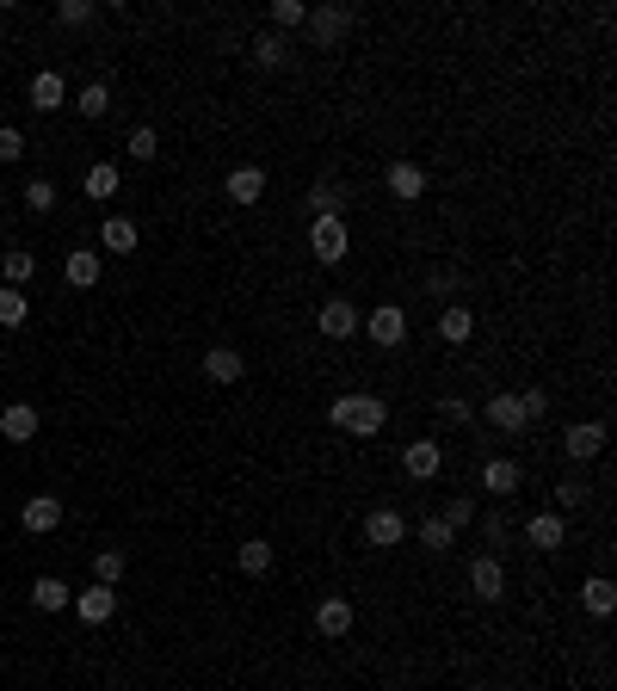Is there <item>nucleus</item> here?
<instances>
[{"instance_id": "obj_1", "label": "nucleus", "mask_w": 617, "mask_h": 691, "mask_svg": "<svg viewBox=\"0 0 617 691\" xmlns=\"http://www.w3.org/2000/svg\"><path fill=\"white\" fill-rule=\"evenodd\" d=\"M543 408H550L543 389H506V395H488V402H482V420L494 432H525L531 420H543Z\"/></svg>"}, {"instance_id": "obj_2", "label": "nucleus", "mask_w": 617, "mask_h": 691, "mask_svg": "<svg viewBox=\"0 0 617 691\" xmlns=\"http://www.w3.org/2000/svg\"><path fill=\"white\" fill-rule=\"evenodd\" d=\"M328 420L346 432V439H377V432L389 426V402L383 395H334Z\"/></svg>"}, {"instance_id": "obj_3", "label": "nucleus", "mask_w": 617, "mask_h": 691, "mask_svg": "<svg viewBox=\"0 0 617 691\" xmlns=\"http://www.w3.org/2000/svg\"><path fill=\"white\" fill-rule=\"evenodd\" d=\"M309 253L321 266H340L346 253H352V235H346V216H315V229H309Z\"/></svg>"}, {"instance_id": "obj_4", "label": "nucleus", "mask_w": 617, "mask_h": 691, "mask_svg": "<svg viewBox=\"0 0 617 691\" xmlns=\"http://www.w3.org/2000/svg\"><path fill=\"white\" fill-rule=\"evenodd\" d=\"M358 327L371 334V346H402V340H408V315L395 309V303H377V309H371L365 321H358Z\"/></svg>"}, {"instance_id": "obj_5", "label": "nucleus", "mask_w": 617, "mask_h": 691, "mask_svg": "<svg viewBox=\"0 0 617 691\" xmlns=\"http://www.w3.org/2000/svg\"><path fill=\"white\" fill-rule=\"evenodd\" d=\"M599 451H605V426H599V420H574V426L562 432V457H568V463H593Z\"/></svg>"}, {"instance_id": "obj_6", "label": "nucleus", "mask_w": 617, "mask_h": 691, "mask_svg": "<svg viewBox=\"0 0 617 691\" xmlns=\"http://www.w3.org/2000/svg\"><path fill=\"white\" fill-rule=\"evenodd\" d=\"M525 543H531L537 556H556L562 543H568V519L562 513H531L525 519Z\"/></svg>"}, {"instance_id": "obj_7", "label": "nucleus", "mask_w": 617, "mask_h": 691, "mask_svg": "<svg viewBox=\"0 0 617 691\" xmlns=\"http://www.w3.org/2000/svg\"><path fill=\"white\" fill-rule=\"evenodd\" d=\"M352 19H358L352 7H309V19H303V25L315 31V44H328V50H334V44L346 38V31H352Z\"/></svg>"}, {"instance_id": "obj_8", "label": "nucleus", "mask_w": 617, "mask_h": 691, "mask_svg": "<svg viewBox=\"0 0 617 691\" xmlns=\"http://www.w3.org/2000/svg\"><path fill=\"white\" fill-rule=\"evenodd\" d=\"M19 525H25L31 537H50V531L62 525V500H56V494H31V500L19 506Z\"/></svg>"}, {"instance_id": "obj_9", "label": "nucleus", "mask_w": 617, "mask_h": 691, "mask_svg": "<svg viewBox=\"0 0 617 691\" xmlns=\"http://www.w3.org/2000/svg\"><path fill=\"white\" fill-rule=\"evenodd\" d=\"M75 617H81V624H112V617H118V587H99V580H93L87 593H75Z\"/></svg>"}, {"instance_id": "obj_10", "label": "nucleus", "mask_w": 617, "mask_h": 691, "mask_svg": "<svg viewBox=\"0 0 617 691\" xmlns=\"http://www.w3.org/2000/svg\"><path fill=\"white\" fill-rule=\"evenodd\" d=\"M469 587H476L482 605L506 599V568H500V556H476V562H469Z\"/></svg>"}, {"instance_id": "obj_11", "label": "nucleus", "mask_w": 617, "mask_h": 691, "mask_svg": "<svg viewBox=\"0 0 617 691\" xmlns=\"http://www.w3.org/2000/svg\"><path fill=\"white\" fill-rule=\"evenodd\" d=\"M519 488H525V469H519L513 457H494V463H482V494L506 500V494H519Z\"/></svg>"}, {"instance_id": "obj_12", "label": "nucleus", "mask_w": 617, "mask_h": 691, "mask_svg": "<svg viewBox=\"0 0 617 691\" xmlns=\"http://www.w3.org/2000/svg\"><path fill=\"white\" fill-rule=\"evenodd\" d=\"M402 537H408V519L395 513V506H377V513L365 519V543H377V550H395Z\"/></svg>"}, {"instance_id": "obj_13", "label": "nucleus", "mask_w": 617, "mask_h": 691, "mask_svg": "<svg viewBox=\"0 0 617 691\" xmlns=\"http://www.w3.org/2000/svg\"><path fill=\"white\" fill-rule=\"evenodd\" d=\"M223 192H229L241 210H247V204H260V198H266V167H229Z\"/></svg>"}, {"instance_id": "obj_14", "label": "nucleus", "mask_w": 617, "mask_h": 691, "mask_svg": "<svg viewBox=\"0 0 617 691\" xmlns=\"http://www.w3.org/2000/svg\"><path fill=\"white\" fill-rule=\"evenodd\" d=\"M389 198H395V204L426 198V167H420V161H395V167H389Z\"/></svg>"}, {"instance_id": "obj_15", "label": "nucleus", "mask_w": 617, "mask_h": 691, "mask_svg": "<svg viewBox=\"0 0 617 691\" xmlns=\"http://www.w3.org/2000/svg\"><path fill=\"white\" fill-rule=\"evenodd\" d=\"M315 327H321V334H328V340H352V334H358V309H352L346 297H334V303H321Z\"/></svg>"}, {"instance_id": "obj_16", "label": "nucleus", "mask_w": 617, "mask_h": 691, "mask_svg": "<svg viewBox=\"0 0 617 691\" xmlns=\"http://www.w3.org/2000/svg\"><path fill=\"white\" fill-rule=\"evenodd\" d=\"M402 469H408L414 482H432V476H439V469H445V451L432 445V439H414V445L402 451Z\"/></svg>"}, {"instance_id": "obj_17", "label": "nucleus", "mask_w": 617, "mask_h": 691, "mask_svg": "<svg viewBox=\"0 0 617 691\" xmlns=\"http://www.w3.org/2000/svg\"><path fill=\"white\" fill-rule=\"evenodd\" d=\"M241 371H247L241 346H210V352H204V377H210V383H241Z\"/></svg>"}, {"instance_id": "obj_18", "label": "nucleus", "mask_w": 617, "mask_h": 691, "mask_svg": "<svg viewBox=\"0 0 617 691\" xmlns=\"http://www.w3.org/2000/svg\"><path fill=\"white\" fill-rule=\"evenodd\" d=\"M315 630H321V636H328V642H340V636H352V605H346L340 593H334V599H321V605H315Z\"/></svg>"}, {"instance_id": "obj_19", "label": "nucleus", "mask_w": 617, "mask_h": 691, "mask_svg": "<svg viewBox=\"0 0 617 691\" xmlns=\"http://www.w3.org/2000/svg\"><path fill=\"white\" fill-rule=\"evenodd\" d=\"M0 439H13V445L38 439V408H31V402H13L7 414H0Z\"/></svg>"}, {"instance_id": "obj_20", "label": "nucleus", "mask_w": 617, "mask_h": 691, "mask_svg": "<svg viewBox=\"0 0 617 691\" xmlns=\"http://www.w3.org/2000/svg\"><path fill=\"white\" fill-rule=\"evenodd\" d=\"M31 605H38V611H68V605H75V587L56 580V574H44V580H31Z\"/></svg>"}, {"instance_id": "obj_21", "label": "nucleus", "mask_w": 617, "mask_h": 691, "mask_svg": "<svg viewBox=\"0 0 617 691\" xmlns=\"http://www.w3.org/2000/svg\"><path fill=\"white\" fill-rule=\"evenodd\" d=\"M31 105H38V112H56V105H68V87H62L56 68H38V75H31Z\"/></svg>"}, {"instance_id": "obj_22", "label": "nucleus", "mask_w": 617, "mask_h": 691, "mask_svg": "<svg viewBox=\"0 0 617 691\" xmlns=\"http://www.w3.org/2000/svg\"><path fill=\"white\" fill-rule=\"evenodd\" d=\"M62 272H68V284H75V290H93V284H99V253H93V247H75V253L62 260Z\"/></svg>"}, {"instance_id": "obj_23", "label": "nucleus", "mask_w": 617, "mask_h": 691, "mask_svg": "<svg viewBox=\"0 0 617 691\" xmlns=\"http://www.w3.org/2000/svg\"><path fill=\"white\" fill-rule=\"evenodd\" d=\"M580 605H587L593 617H611V611H617V587H611V580H605V574H593V580H580Z\"/></svg>"}, {"instance_id": "obj_24", "label": "nucleus", "mask_w": 617, "mask_h": 691, "mask_svg": "<svg viewBox=\"0 0 617 691\" xmlns=\"http://www.w3.org/2000/svg\"><path fill=\"white\" fill-rule=\"evenodd\" d=\"M99 247H105V253H136V223H130V216H105Z\"/></svg>"}, {"instance_id": "obj_25", "label": "nucleus", "mask_w": 617, "mask_h": 691, "mask_svg": "<svg viewBox=\"0 0 617 691\" xmlns=\"http://www.w3.org/2000/svg\"><path fill=\"white\" fill-rule=\"evenodd\" d=\"M469 334H476V315H469L463 303H451V309L439 315V340H445V346H463Z\"/></svg>"}, {"instance_id": "obj_26", "label": "nucleus", "mask_w": 617, "mask_h": 691, "mask_svg": "<svg viewBox=\"0 0 617 691\" xmlns=\"http://www.w3.org/2000/svg\"><path fill=\"white\" fill-rule=\"evenodd\" d=\"M235 568H241V574H253V580H260V574L272 568V543H266V537H247V543H241V550H235Z\"/></svg>"}, {"instance_id": "obj_27", "label": "nucleus", "mask_w": 617, "mask_h": 691, "mask_svg": "<svg viewBox=\"0 0 617 691\" xmlns=\"http://www.w3.org/2000/svg\"><path fill=\"white\" fill-rule=\"evenodd\" d=\"M68 105H75V112L81 118H105V112H112V87H105V81H87L75 99H68Z\"/></svg>"}, {"instance_id": "obj_28", "label": "nucleus", "mask_w": 617, "mask_h": 691, "mask_svg": "<svg viewBox=\"0 0 617 691\" xmlns=\"http://www.w3.org/2000/svg\"><path fill=\"white\" fill-rule=\"evenodd\" d=\"M253 62H260V68H284V62H290V38L260 31V38H253Z\"/></svg>"}, {"instance_id": "obj_29", "label": "nucleus", "mask_w": 617, "mask_h": 691, "mask_svg": "<svg viewBox=\"0 0 617 691\" xmlns=\"http://www.w3.org/2000/svg\"><path fill=\"white\" fill-rule=\"evenodd\" d=\"M309 19V7H303V0H272V13H266V25L278 31V38H284V31H297Z\"/></svg>"}, {"instance_id": "obj_30", "label": "nucleus", "mask_w": 617, "mask_h": 691, "mask_svg": "<svg viewBox=\"0 0 617 691\" xmlns=\"http://www.w3.org/2000/svg\"><path fill=\"white\" fill-rule=\"evenodd\" d=\"M0 272H7V284L19 290L25 278H38V253H31V247H13V253H7V260H0Z\"/></svg>"}, {"instance_id": "obj_31", "label": "nucleus", "mask_w": 617, "mask_h": 691, "mask_svg": "<svg viewBox=\"0 0 617 691\" xmlns=\"http://www.w3.org/2000/svg\"><path fill=\"white\" fill-rule=\"evenodd\" d=\"M87 198H118V167H112V161L87 167Z\"/></svg>"}, {"instance_id": "obj_32", "label": "nucleus", "mask_w": 617, "mask_h": 691, "mask_svg": "<svg viewBox=\"0 0 617 691\" xmlns=\"http://www.w3.org/2000/svg\"><path fill=\"white\" fill-rule=\"evenodd\" d=\"M31 315V303H25V290H13V284H0V327H19Z\"/></svg>"}, {"instance_id": "obj_33", "label": "nucleus", "mask_w": 617, "mask_h": 691, "mask_svg": "<svg viewBox=\"0 0 617 691\" xmlns=\"http://www.w3.org/2000/svg\"><path fill=\"white\" fill-rule=\"evenodd\" d=\"M580 506H587V482L562 476V482H556V513H580Z\"/></svg>"}, {"instance_id": "obj_34", "label": "nucleus", "mask_w": 617, "mask_h": 691, "mask_svg": "<svg viewBox=\"0 0 617 691\" xmlns=\"http://www.w3.org/2000/svg\"><path fill=\"white\" fill-rule=\"evenodd\" d=\"M309 210H315V216H340V210H346V192H340V186H328V179H321V186L309 192Z\"/></svg>"}, {"instance_id": "obj_35", "label": "nucleus", "mask_w": 617, "mask_h": 691, "mask_svg": "<svg viewBox=\"0 0 617 691\" xmlns=\"http://www.w3.org/2000/svg\"><path fill=\"white\" fill-rule=\"evenodd\" d=\"M93 574H99V587H118V580H124V550H99Z\"/></svg>"}, {"instance_id": "obj_36", "label": "nucleus", "mask_w": 617, "mask_h": 691, "mask_svg": "<svg viewBox=\"0 0 617 691\" xmlns=\"http://www.w3.org/2000/svg\"><path fill=\"white\" fill-rule=\"evenodd\" d=\"M124 149H130L136 161H155V155H161V136H155L149 124H136V130H130V142H124Z\"/></svg>"}, {"instance_id": "obj_37", "label": "nucleus", "mask_w": 617, "mask_h": 691, "mask_svg": "<svg viewBox=\"0 0 617 691\" xmlns=\"http://www.w3.org/2000/svg\"><path fill=\"white\" fill-rule=\"evenodd\" d=\"M25 210H38V216L56 210V186H50V179H31V186H25Z\"/></svg>"}, {"instance_id": "obj_38", "label": "nucleus", "mask_w": 617, "mask_h": 691, "mask_svg": "<svg viewBox=\"0 0 617 691\" xmlns=\"http://www.w3.org/2000/svg\"><path fill=\"white\" fill-rule=\"evenodd\" d=\"M93 13H99L93 0H62V7H56V19H62V25H93Z\"/></svg>"}, {"instance_id": "obj_39", "label": "nucleus", "mask_w": 617, "mask_h": 691, "mask_svg": "<svg viewBox=\"0 0 617 691\" xmlns=\"http://www.w3.org/2000/svg\"><path fill=\"white\" fill-rule=\"evenodd\" d=\"M451 537H457V531H451L445 519H426V525H420V543H426V550H451Z\"/></svg>"}, {"instance_id": "obj_40", "label": "nucleus", "mask_w": 617, "mask_h": 691, "mask_svg": "<svg viewBox=\"0 0 617 691\" xmlns=\"http://www.w3.org/2000/svg\"><path fill=\"white\" fill-rule=\"evenodd\" d=\"M439 519H445V525H451V531H463V525H469V519H476V500H469V494H457V500H451V506H445V513H439Z\"/></svg>"}, {"instance_id": "obj_41", "label": "nucleus", "mask_w": 617, "mask_h": 691, "mask_svg": "<svg viewBox=\"0 0 617 691\" xmlns=\"http://www.w3.org/2000/svg\"><path fill=\"white\" fill-rule=\"evenodd\" d=\"M0 161H25V136L7 124V130H0Z\"/></svg>"}, {"instance_id": "obj_42", "label": "nucleus", "mask_w": 617, "mask_h": 691, "mask_svg": "<svg viewBox=\"0 0 617 691\" xmlns=\"http://www.w3.org/2000/svg\"><path fill=\"white\" fill-rule=\"evenodd\" d=\"M426 290H432V297H451L457 278H451V272H432V278H426Z\"/></svg>"}]
</instances>
